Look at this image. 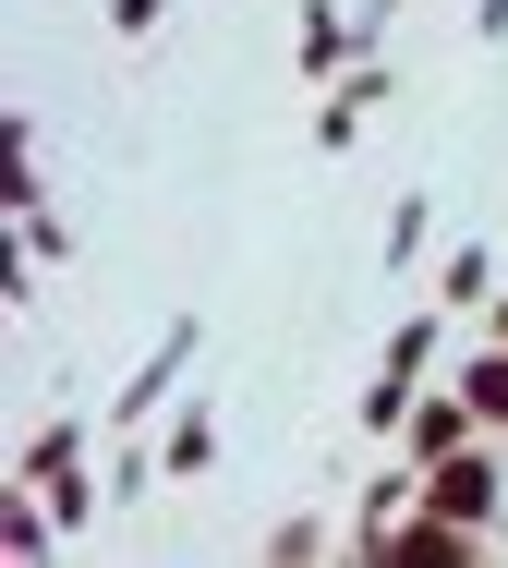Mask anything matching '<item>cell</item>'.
<instances>
[{"label": "cell", "instance_id": "7c38bea8", "mask_svg": "<svg viewBox=\"0 0 508 568\" xmlns=\"http://www.w3.org/2000/svg\"><path fill=\"white\" fill-rule=\"evenodd\" d=\"M424 242H436V194H399V206H387V278H412Z\"/></svg>", "mask_w": 508, "mask_h": 568}, {"label": "cell", "instance_id": "277c9868", "mask_svg": "<svg viewBox=\"0 0 508 568\" xmlns=\"http://www.w3.org/2000/svg\"><path fill=\"white\" fill-rule=\"evenodd\" d=\"M352 61H376V49H364V12H339V0H315V12L291 24V73H303V85H339Z\"/></svg>", "mask_w": 508, "mask_h": 568}, {"label": "cell", "instance_id": "2e32d148", "mask_svg": "<svg viewBox=\"0 0 508 568\" xmlns=\"http://www.w3.org/2000/svg\"><path fill=\"white\" fill-rule=\"evenodd\" d=\"M12 230H24V254H37V266H49V254H73V219H61V206H24Z\"/></svg>", "mask_w": 508, "mask_h": 568}, {"label": "cell", "instance_id": "6da1fadb", "mask_svg": "<svg viewBox=\"0 0 508 568\" xmlns=\"http://www.w3.org/2000/svg\"><path fill=\"white\" fill-rule=\"evenodd\" d=\"M436 351H448V303H412V315L387 327L376 375H364V436H387V448H399V424H412V387L436 375Z\"/></svg>", "mask_w": 508, "mask_h": 568}, {"label": "cell", "instance_id": "9c48e42d", "mask_svg": "<svg viewBox=\"0 0 508 568\" xmlns=\"http://www.w3.org/2000/svg\"><path fill=\"white\" fill-rule=\"evenodd\" d=\"M98 424H110V412H98ZM98 424H85V412H49V424L24 436V459H12V484H61V471L85 459V436H98Z\"/></svg>", "mask_w": 508, "mask_h": 568}, {"label": "cell", "instance_id": "9a60e30c", "mask_svg": "<svg viewBox=\"0 0 508 568\" xmlns=\"http://www.w3.org/2000/svg\"><path fill=\"white\" fill-rule=\"evenodd\" d=\"M303 557H327V520H315V508H291V520L266 532V568H303Z\"/></svg>", "mask_w": 508, "mask_h": 568}, {"label": "cell", "instance_id": "8992f818", "mask_svg": "<svg viewBox=\"0 0 508 568\" xmlns=\"http://www.w3.org/2000/svg\"><path fill=\"white\" fill-rule=\"evenodd\" d=\"M387 110V61H352L339 85H315V145L339 158V145H364V121Z\"/></svg>", "mask_w": 508, "mask_h": 568}, {"label": "cell", "instance_id": "8fae6325", "mask_svg": "<svg viewBox=\"0 0 508 568\" xmlns=\"http://www.w3.org/2000/svg\"><path fill=\"white\" fill-rule=\"evenodd\" d=\"M460 399L485 412V436H508V339H485L473 363H460Z\"/></svg>", "mask_w": 508, "mask_h": 568}, {"label": "cell", "instance_id": "d6986e66", "mask_svg": "<svg viewBox=\"0 0 508 568\" xmlns=\"http://www.w3.org/2000/svg\"><path fill=\"white\" fill-rule=\"evenodd\" d=\"M473 37L497 49V37H508V0H473Z\"/></svg>", "mask_w": 508, "mask_h": 568}, {"label": "cell", "instance_id": "7a4b0ae2", "mask_svg": "<svg viewBox=\"0 0 508 568\" xmlns=\"http://www.w3.org/2000/svg\"><path fill=\"white\" fill-rule=\"evenodd\" d=\"M424 508H448V520L497 532V520H508V459H497V436H473V448L436 459V471H424Z\"/></svg>", "mask_w": 508, "mask_h": 568}, {"label": "cell", "instance_id": "5bb4252c", "mask_svg": "<svg viewBox=\"0 0 508 568\" xmlns=\"http://www.w3.org/2000/svg\"><path fill=\"white\" fill-rule=\"evenodd\" d=\"M37 496H49V520H61V532H85V520H98V471H85V459H73L61 484H37Z\"/></svg>", "mask_w": 508, "mask_h": 568}, {"label": "cell", "instance_id": "3957f363", "mask_svg": "<svg viewBox=\"0 0 508 568\" xmlns=\"http://www.w3.org/2000/svg\"><path fill=\"white\" fill-rule=\"evenodd\" d=\"M194 351H206V315H170V327H158V351H145V363H133L122 375V399H98V412H110V424H158V412H170V387H182V363H194Z\"/></svg>", "mask_w": 508, "mask_h": 568}, {"label": "cell", "instance_id": "30bf717a", "mask_svg": "<svg viewBox=\"0 0 508 568\" xmlns=\"http://www.w3.org/2000/svg\"><path fill=\"white\" fill-rule=\"evenodd\" d=\"M49 545H61L49 496H37V484H0V557H49Z\"/></svg>", "mask_w": 508, "mask_h": 568}, {"label": "cell", "instance_id": "4fadbf2b", "mask_svg": "<svg viewBox=\"0 0 508 568\" xmlns=\"http://www.w3.org/2000/svg\"><path fill=\"white\" fill-rule=\"evenodd\" d=\"M485 291H497V254H485V242H460V254L436 266V303L460 315V303H485Z\"/></svg>", "mask_w": 508, "mask_h": 568}, {"label": "cell", "instance_id": "5b68a950", "mask_svg": "<svg viewBox=\"0 0 508 568\" xmlns=\"http://www.w3.org/2000/svg\"><path fill=\"white\" fill-rule=\"evenodd\" d=\"M473 436H485V412L460 399V375H448V387H412V424H399V459H424V471H436V459H448V448H473Z\"/></svg>", "mask_w": 508, "mask_h": 568}, {"label": "cell", "instance_id": "ba28073f", "mask_svg": "<svg viewBox=\"0 0 508 568\" xmlns=\"http://www.w3.org/2000/svg\"><path fill=\"white\" fill-rule=\"evenodd\" d=\"M158 471H170V484H206V471H219V412H206V399H170V424H158Z\"/></svg>", "mask_w": 508, "mask_h": 568}, {"label": "cell", "instance_id": "52a82bcc", "mask_svg": "<svg viewBox=\"0 0 508 568\" xmlns=\"http://www.w3.org/2000/svg\"><path fill=\"white\" fill-rule=\"evenodd\" d=\"M460 557H485V532L448 520V508H412V520L387 532V568H460Z\"/></svg>", "mask_w": 508, "mask_h": 568}, {"label": "cell", "instance_id": "ffe728a7", "mask_svg": "<svg viewBox=\"0 0 508 568\" xmlns=\"http://www.w3.org/2000/svg\"><path fill=\"white\" fill-rule=\"evenodd\" d=\"M485 339H508V303H485Z\"/></svg>", "mask_w": 508, "mask_h": 568}, {"label": "cell", "instance_id": "e0dca14e", "mask_svg": "<svg viewBox=\"0 0 508 568\" xmlns=\"http://www.w3.org/2000/svg\"><path fill=\"white\" fill-rule=\"evenodd\" d=\"M158 24H170V0H110V37H122V49H145Z\"/></svg>", "mask_w": 508, "mask_h": 568}, {"label": "cell", "instance_id": "ac0fdd59", "mask_svg": "<svg viewBox=\"0 0 508 568\" xmlns=\"http://www.w3.org/2000/svg\"><path fill=\"white\" fill-rule=\"evenodd\" d=\"M412 0H364V49H387V24H399Z\"/></svg>", "mask_w": 508, "mask_h": 568}]
</instances>
